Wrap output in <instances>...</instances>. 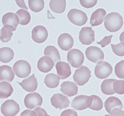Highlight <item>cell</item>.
<instances>
[{
  "label": "cell",
  "mask_w": 124,
  "mask_h": 116,
  "mask_svg": "<svg viewBox=\"0 0 124 116\" xmlns=\"http://www.w3.org/2000/svg\"><path fill=\"white\" fill-rule=\"evenodd\" d=\"M123 25V17L118 13H109L105 18V27L106 29L110 32L118 31L122 27Z\"/></svg>",
  "instance_id": "6da1fadb"
},
{
  "label": "cell",
  "mask_w": 124,
  "mask_h": 116,
  "mask_svg": "<svg viewBox=\"0 0 124 116\" xmlns=\"http://www.w3.org/2000/svg\"><path fill=\"white\" fill-rule=\"evenodd\" d=\"M91 77V72L85 66H82L76 70L73 76L75 82L79 86H84L86 84Z\"/></svg>",
  "instance_id": "7a4b0ae2"
},
{
  "label": "cell",
  "mask_w": 124,
  "mask_h": 116,
  "mask_svg": "<svg viewBox=\"0 0 124 116\" xmlns=\"http://www.w3.org/2000/svg\"><path fill=\"white\" fill-rule=\"evenodd\" d=\"M67 17L72 23L78 26L85 24L88 20L86 14L83 11L77 9L70 10L67 14Z\"/></svg>",
  "instance_id": "3957f363"
},
{
  "label": "cell",
  "mask_w": 124,
  "mask_h": 116,
  "mask_svg": "<svg viewBox=\"0 0 124 116\" xmlns=\"http://www.w3.org/2000/svg\"><path fill=\"white\" fill-rule=\"evenodd\" d=\"M16 75L20 78L27 77L31 73V66L28 61L19 60L16 61L13 67Z\"/></svg>",
  "instance_id": "277c9868"
},
{
  "label": "cell",
  "mask_w": 124,
  "mask_h": 116,
  "mask_svg": "<svg viewBox=\"0 0 124 116\" xmlns=\"http://www.w3.org/2000/svg\"><path fill=\"white\" fill-rule=\"evenodd\" d=\"M93 98L91 96L84 95H78L73 99L71 103V107L78 110H85L90 108L92 103Z\"/></svg>",
  "instance_id": "5b68a950"
},
{
  "label": "cell",
  "mask_w": 124,
  "mask_h": 116,
  "mask_svg": "<svg viewBox=\"0 0 124 116\" xmlns=\"http://www.w3.org/2000/svg\"><path fill=\"white\" fill-rule=\"evenodd\" d=\"M112 73V67L108 62L101 61L99 62L95 68V76L99 79L107 78Z\"/></svg>",
  "instance_id": "8992f818"
},
{
  "label": "cell",
  "mask_w": 124,
  "mask_h": 116,
  "mask_svg": "<svg viewBox=\"0 0 124 116\" xmlns=\"http://www.w3.org/2000/svg\"><path fill=\"white\" fill-rule=\"evenodd\" d=\"M67 60L71 66L74 68H78L84 63L85 57L82 52L77 49H73L67 54Z\"/></svg>",
  "instance_id": "52a82bcc"
},
{
  "label": "cell",
  "mask_w": 124,
  "mask_h": 116,
  "mask_svg": "<svg viewBox=\"0 0 124 116\" xmlns=\"http://www.w3.org/2000/svg\"><path fill=\"white\" fill-rule=\"evenodd\" d=\"M0 109L2 114L5 116H15L20 111L18 104L13 99L5 101L2 104Z\"/></svg>",
  "instance_id": "ba28073f"
},
{
  "label": "cell",
  "mask_w": 124,
  "mask_h": 116,
  "mask_svg": "<svg viewBox=\"0 0 124 116\" xmlns=\"http://www.w3.org/2000/svg\"><path fill=\"white\" fill-rule=\"evenodd\" d=\"M85 54L87 59L94 63L102 61L104 59V54L102 50L97 47L91 46L86 49Z\"/></svg>",
  "instance_id": "9c48e42d"
},
{
  "label": "cell",
  "mask_w": 124,
  "mask_h": 116,
  "mask_svg": "<svg viewBox=\"0 0 124 116\" xmlns=\"http://www.w3.org/2000/svg\"><path fill=\"white\" fill-rule=\"evenodd\" d=\"M43 101V99L42 96L37 92L28 94L26 96L24 100L25 106L30 109L40 107Z\"/></svg>",
  "instance_id": "30bf717a"
},
{
  "label": "cell",
  "mask_w": 124,
  "mask_h": 116,
  "mask_svg": "<svg viewBox=\"0 0 124 116\" xmlns=\"http://www.w3.org/2000/svg\"><path fill=\"white\" fill-rule=\"evenodd\" d=\"M79 41L83 45H90L95 41V32L91 27H83L79 35Z\"/></svg>",
  "instance_id": "8fae6325"
},
{
  "label": "cell",
  "mask_w": 124,
  "mask_h": 116,
  "mask_svg": "<svg viewBox=\"0 0 124 116\" xmlns=\"http://www.w3.org/2000/svg\"><path fill=\"white\" fill-rule=\"evenodd\" d=\"M48 36V31L43 26H37L32 31V38L36 43H43L47 40Z\"/></svg>",
  "instance_id": "7c38bea8"
},
{
  "label": "cell",
  "mask_w": 124,
  "mask_h": 116,
  "mask_svg": "<svg viewBox=\"0 0 124 116\" xmlns=\"http://www.w3.org/2000/svg\"><path fill=\"white\" fill-rule=\"evenodd\" d=\"M50 101L52 106L60 110L67 108L70 104L68 97L60 93L54 94L51 98Z\"/></svg>",
  "instance_id": "4fadbf2b"
},
{
  "label": "cell",
  "mask_w": 124,
  "mask_h": 116,
  "mask_svg": "<svg viewBox=\"0 0 124 116\" xmlns=\"http://www.w3.org/2000/svg\"><path fill=\"white\" fill-rule=\"evenodd\" d=\"M57 43L61 49L67 51L73 47L74 40L70 34L63 33L58 37Z\"/></svg>",
  "instance_id": "5bb4252c"
},
{
  "label": "cell",
  "mask_w": 124,
  "mask_h": 116,
  "mask_svg": "<svg viewBox=\"0 0 124 116\" xmlns=\"http://www.w3.org/2000/svg\"><path fill=\"white\" fill-rule=\"evenodd\" d=\"M56 68L57 76L61 80L68 78L71 74L70 66L66 62L62 61L57 62L56 64Z\"/></svg>",
  "instance_id": "9a60e30c"
},
{
  "label": "cell",
  "mask_w": 124,
  "mask_h": 116,
  "mask_svg": "<svg viewBox=\"0 0 124 116\" xmlns=\"http://www.w3.org/2000/svg\"><path fill=\"white\" fill-rule=\"evenodd\" d=\"M54 61L51 58L44 56L41 58L37 62V68L41 72L46 73L50 72L54 66Z\"/></svg>",
  "instance_id": "2e32d148"
},
{
  "label": "cell",
  "mask_w": 124,
  "mask_h": 116,
  "mask_svg": "<svg viewBox=\"0 0 124 116\" xmlns=\"http://www.w3.org/2000/svg\"><path fill=\"white\" fill-rule=\"evenodd\" d=\"M18 83L27 92H33L37 89L38 82L34 74L23 80L22 82H18Z\"/></svg>",
  "instance_id": "e0dca14e"
},
{
  "label": "cell",
  "mask_w": 124,
  "mask_h": 116,
  "mask_svg": "<svg viewBox=\"0 0 124 116\" xmlns=\"http://www.w3.org/2000/svg\"><path fill=\"white\" fill-rule=\"evenodd\" d=\"M61 91L68 97H72L78 94V86L72 82H63L61 85Z\"/></svg>",
  "instance_id": "ac0fdd59"
},
{
  "label": "cell",
  "mask_w": 124,
  "mask_h": 116,
  "mask_svg": "<svg viewBox=\"0 0 124 116\" xmlns=\"http://www.w3.org/2000/svg\"><path fill=\"white\" fill-rule=\"evenodd\" d=\"M105 107L107 112L110 114L112 110L115 108L122 110L123 105L119 98L115 97H110L106 99L105 103Z\"/></svg>",
  "instance_id": "d6986e66"
},
{
  "label": "cell",
  "mask_w": 124,
  "mask_h": 116,
  "mask_svg": "<svg viewBox=\"0 0 124 116\" xmlns=\"http://www.w3.org/2000/svg\"><path fill=\"white\" fill-rule=\"evenodd\" d=\"M15 78V73L12 68L7 65L0 67V81L11 82Z\"/></svg>",
  "instance_id": "ffe728a7"
},
{
  "label": "cell",
  "mask_w": 124,
  "mask_h": 116,
  "mask_svg": "<svg viewBox=\"0 0 124 116\" xmlns=\"http://www.w3.org/2000/svg\"><path fill=\"white\" fill-rule=\"evenodd\" d=\"M106 11L103 8H99L92 14L90 19V24L92 26H97L101 24L106 15Z\"/></svg>",
  "instance_id": "44dd1931"
},
{
  "label": "cell",
  "mask_w": 124,
  "mask_h": 116,
  "mask_svg": "<svg viewBox=\"0 0 124 116\" xmlns=\"http://www.w3.org/2000/svg\"><path fill=\"white\" fill-rule=\"evenodd\" d=\"M2 22L4 26L10 25L16 28L19 24V19L16 14L13 13H7L2 16Z\"/></svg>",
  "instance_id": "7402d4cb"
},
{
  "label": "cell",
  "mask_w": 124,
  "mask_h": 116,
  "mask_svg": "<svg viewBox=\"0 0 124 116\" xmlns=\"http://www.w3.org/2000/svg\"><path fill=\"white\" fill-rule=\"evenodd\" d=\"M16 28H15L12 26H4L1 29L0 41L3 43L8 42L11 40L13 35V32L16 30Z\"/></svg>",
  "instance_id": "603a6c76"
},
{
  "label": "cell",
  "mask_w": 124,
  "mask_h": 116,
  "mask_svg": "<svg viewBox=\"0 0 124 116\" xmlns=\"http://www.w3.org/2000/svg\"><path fill=\"white\" fill-rule=\"evenodd\" d=\"M66 5V2L65 0H51L50 2V7L53 12L57 14H62L64 12Z\"/></svg>",
  "instance_id": "cb8c5ba5"
},
{
  "label": "cell",
  "mask_w": 124,
  "mask_h": 116,
  "mask_svg": "<svg viewBox=\"0 0 124 116\" xmlns=\"http://www.w3.org/2000/svg\"><path fill=\"white\" fill-rule=\"evenodd\" d=\"M14 53L12 49L8 47H3L0 48V61L6 63L13 59Z\"/></svg>",
  "instance_id": "d4e9b609"
},
{
  "label": "cell",
  "mask_w": 124,
  "mask_h": 116,
  "mask_svg": "<svg viewBox=\"0 0 124 116\" xmlns=\"http://www.w3.org/2000/svg\"><path fill=\"white\" fill-rule=\"evenodd\" d=\"M44 55L48 56L51 58L54 61V64H56L57 62L61 61L60 54L58 50L54 46H47L44 49Z\"/></svg>",
  "instance_id": "484cf974"
},
{
  "label": "cell",
  "mask_w": 124,
  "mask_h": 116,
  "mask_svg": "<svg viewBox=\"0 0 124 116\" xmlns=\"http://www.w3.org/2000/svg\"><path fill=\"white\" fill-rule=\"evenodd\" d=\"M44 82L48 87L50 88H55L59 85L60 79L55 74L49 73L46 76Z\"/></svg>",
  "instance_id": "4316f807"
},
{
  "label": "cell",
  "mask_w": 124,
  "mask_h": 116,
  "mask_svg": "<svg viewBox=\"0 0 124 116\" xmlns=\"http://www.w3.org/2000/svg\"><path fill=\"white\" fill-rule=\"evenodd\" d=\"M13 92L12 86L6 82L0 83V98H7L10 96Z\"/></svg>",
  "instance_id": "83f0119b"
},
{
  "label": "cell",
  "mask_w": 124,
  "mask_h": 116,
  "mask_svg": "<svg viewBox=\"0 0 124 116\" xmlns=\"http://www.w3.org/2000/svg\"><path fill=\"white\" fill-rule=\"evenodd\" d=\"M116 80L114 79H107L104 80L101 84V89L102 92L106 95H113L115 92L113 90V83Z\"/></svg>",
  "instance_id": "f1b7e54d"
},
{
  "label": "cell",
  "mask_w": 124,
  "mask_h": 116,
  "mask_svg": "<svg viewBox=\"0 0 124 116\" xmlns=\"http://www.w3.org/2000/svg\"><path fill=\"white\" fill-rule=\"evenodd\" d=\"M16 14L19 19L20 24L26 25L30 23L31 20V16L29 12L27 10L20 9L16 12Z\"/></svg>",
  "instance_id": "f546056e"
},
{
  "label": "cell",
  "mask_w": 124,
  "mask_h": 116,
  "mask_svg": "<svg viewBox=\"0 0 124 116\" xmlns=\"http://www.w3.org/2000/svg\"><path fill=\"white\" fill-rule=\"evenodd\" d=\"M28 3L30 9L34 12H39L44 7V1L43 0H29Z\"/></svg>",
  "instance_id": "4dcf8cb0"
},
{
  "label": "cell",
  "mask_w": 124,
  "mask_h": 116,
  "mask_svg": "<svg viewBox=\"0 0 124 116\" xmlns=\"http://www.w3.org/2000/svg\"><path fill=\"white\" fill-rule=\"evenodd\" d=\"M93 98L92 103L90 109L94 110H100L103 107V102L102 99L98 96L93 95L91 96Z\"/></svg>",
  "instance_id": "1f68e13d"
},
{
  "label": "cell",
  "mask_w": 124,
  "mask_h": 116,
  "mask_svg": "<svg viewBox=\"0 0 124 116\" xmlns=\"http://www.w3.org/2000/svg\"><path fill=\"white\" fill-rule=\"evenodd\" d=\"M113 90L115 93L122 95L124 94V80H116L112 85Z\"/></svg>",
  "instance_id": "d6a6232c"
},
{
  "label": "cell",
  "mask_w": 124,
  "mask_h": 116,
  "mask_svg": "<svg viewBox=\"0 0 124 116\" xmlns=\"http://www.w3.org/2000/svg\"><path fill=\"white\" fill-rule=\"evenodd\" d=\"M113 52L118 56H124V42H121L118 44L114 45L111 44Z\"/></svg>",
  "instance_id": "836d02e7"
},
{
  "label": "cell",
  "mask_w": 124,
  "mask_h": 116,
  "mask_svg": "<svg viewBox=\"0 0 124 116\" xmlns=\"http://www.w3.org/2000/svg\"><path fill=\"white\" fill-rule=\"evenodd\" d=\"M115 73L118 78L124 79V60L118 62L116 65Z\"/></svg>",
  "instance_id": "e575fe53"
},
{
  "label": "cell",
  "mask_w": 124,
  "mask_h": 116,
  "mask_svg": "<svg viewBox=\"0 0 124 116\" xmlns=\"http://www.w3.org/2000/svg\"><path fill=\"white\" fill-rule=\"evenodd\" d=\"M81 5L86 8H92L96 5L98 0H79Z\"/></svg>",
  "instance_id": "d590c367"
},
{
  "label": "cell",
  "mask_w": 124,
  "mask_h": 116,
  "mask_svg": "<svg viewBox=\"0 0 124 116\" xmlns=\"http://www.w3.org/2000/svg\"><path fill=\"white\" fill-rule=\"evenodd\" d=\"M112 35L105 36L100 41L97 42V43L100 45L102 48H104L111 42Z\"/></svg>",
  "instance_id": "8d00e7d4"
},
{
  "label": "cell",
  "mask_w": 124,
  "mask_h": 116,
  "mask_svg": "<svg viewBox=\"0 0 124 116\" xmlns=\"http://www.w3.org/2000/svg\"><path fill=\"white\" fill-rule=\"evenodd\" d=\"M104 116H124V110H122L118 108H115L112 110L109 114H106Z\"/></svg>",
  "instance_id": "74e56055"
},
{
  "label": "cell",
  "mask_w": 124,
  "mask_h": 116,
  "mask_svg": "<svg viewBox=\"0 0 124 116\" xmlns=\"http://www.w3.org/2000/svg\"><path fill=\"white\" fill-rule=\"evenodd\" d=\"M60 116H78L77 112L73 109H67L63 111Z\"/></svg>",
  "instance_id": "f35d334b"
},
{
  "label": "cell",
  "mask_w": 124,
  "mask_h": 116,
  "mask_svg": "<svg viewBox=\"0 0 124 116\" xmlns=\"http://www.w3.org/2000/svg\"><path fill=\"white\" fill-rule=\"evenodd\" d=\"M20 116H37V113L34 110H26L22 112Z\"/></svg>",
  "instance_id": "ab89813d"
},
{
  "label": "cell",
  "mask_w": 124,
  "mask_h": 116,
  "mask_svg": "<svg viewBox=\"0 0 124 116\" xmlns=\"http://www.w3.org/2000/svg\"><path fill=\"white\" fill-rule=\"evenodd\" d=\"M34 110L37 113V116H48L46 111L42 108L37 107Z\"/></svg>",
  "instance_id": "60d3db41"
},
{
  "label": "cell",
  "mask_w": 124,
  "mask_h": 116,
  "mask_svg": "<svg viewBox=\"0 0 124 116\" xmlns=\"http://www.w3.org/2000/svg\"><path fill=\"white\" fill-rule=\"evenodd\" d=\"M17 5L20 7L26 9V10L28 9V8L25 5V2L24 0H16Z\"/></svg>",
  "instance_id": "b9f144b4"
},
{
  "label": "cell",
  "mask_w": 124,
  "mask_h": 116,
  "mask_svg": "<svg viewBox=\"0 0 124 116\" xmlns=\"http://www.w3.org/2000/svg\"><path fill=\"white\" fill-rule=\"evenodd\" d=\"M119 40L121 42H124V31L119 36Z\"/></svg>",
  "instance_id": "7bdbcfd3"
},
{
  "label": "cell",
  "mask_w": 124,
  "mask_h": 116,
  "mask_svg": "<svg viewBox=\"0 0 124 116\" xmlns=\"http://www.w3.org/2000/svg\"><path fill=\"white\" fill-rule=\"evenodd\" d=\"M48 116H50V115H48Z\"/></svg>",
  "instance_id": "ee69618b"
}]
</instances>
